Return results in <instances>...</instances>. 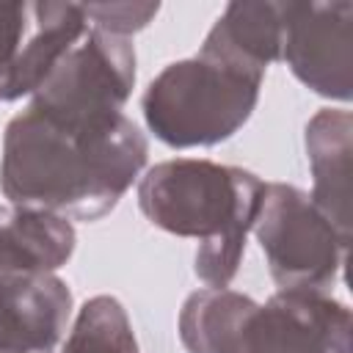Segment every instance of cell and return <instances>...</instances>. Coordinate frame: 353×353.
Listing matches in <instances>:
<instances>
[{"label":"cell","instance_id":"obj_14","mask_svg":"<svg viewBox=\"0 0 353 353\" xmlns=\"http://www.w3.org/2000/svg\"><path fill=\"white\" fill-rule=\"evenodd\" d=\"M63 353H141L124 306L110 295H94L74 317Z\"/></svg>","mask_w":353,"mask_h":353},{"label":"cell","instance_id":"obj_10","mask_svg":"<svg viewBox=\"0 0 353 353\" xmlns=\"http://www.w3.org/2000/svg\"><path fill=\"white\" fill-rule=\"evenodd\" d=\"M350 110L323 108L306 124V152L314 176L312 201L328 215L336 232L350 240V157H353Z\"/></svg>","mask_w":353,"mask_h":353},{"label":"cell","instance_id":"obj_9","mask_svg":"<svg viewBox=\"0 0 353 353\" xmlns=\"http://www.w3.org/2000/svg\"><path fill=\"white\" fill-rule=\"evenodd\" d=\"M72 292L55 273L0 276V353H55Z\"/></svg>","mask_w":353,"mask_h":353},{"label":"cell","instance_id":"obj_5","mask_svg":"<svg viewBox=\"0 0 353 353\" xmlns=\"http://www.w3.org/2000/svg\"><path fill=\"white\" fill-rule=\"evenodd\" d=\"M85 30L77 3H0V102L33 97Z\"/></svg>","mask_w":353,"mask_h":353},{"label":"cell","instance_id":"obj_3","mask_svg":"<svg viewBox=\"0 0 353 353\" xmlns=\"http://www.w3.org/2000/svg\"><path fill=\"white\" fill-rule=\"evenodd\" d=\"M265 69L204 41L199 55L168 63L143 94V119L174 149L232 138L254 113Z\"/></svg>","mask_w":353,"mask_h":353},{"label":"cell","instance_id":"obj_4","mask_svg":"<svg viewBox=\"0 0 353 353\" xmlns=\"http://www.w3.org/2000/svg\"><path fill=\"white\" fill-rule=\"evenodd\" d=\"M251 229L281 290L325 292L350 245L309 193L284 182H265Z\"/></svg>","mask_w":353,"mask_h":353},{"label":"cell","instance_id":"obj_6","mask_svg":"<svg viewBox=\"0 0 353 353\" xmlns=\"http://www.w3.org/2000/svg\"><path fill=\"white\" fill-rule=\"evenodd\" d=\"M132 85L135 50L130 39L91 28L52 66L30 102L66 113H121Z\"/></svg>","mask_w":353,"mask_h":353},{"label":"cell","instance_id":"obj_2","mask_svg":"<svg viewBox=\"0 0 353 353\" xmlns=\"http://www.w3.org/2000/svg\"><path fill=\"white\" fill-rule=\"evenodd\" d=\"M262 188L265 182L245 168L176 157L141 176L138 204L154 226L196 237V276L210 287H226L240 268Z\"/></svg>","mask_w":353,"mask_h":353},{"label":"cell","instance_id":"obj_13","mask_svg":"<svg viewBox=\"0 0 353 353\" xmlns=\"http://www.w3.org/2000/svg\"><path fill=\"white\" fill-rule=\"evenodd\" d=\"M204 41L268 69L281 58V3H229Z\"/></svg>","mask_w":353,"mask_h":353},{"label":"cell","instance_id":"obj_15","mask_svg":"<svg viewBox=\"0 0 353 353\" xmlns=\"http://www.w3.org/2000/svg\"><path fill=\"white\" fill-rule=\"evenodd\" d=\"M83 11L97 30L127 39L130 33L146 28L149 19L160 11V6L157 3H94V6H83Z\"/></svg>","mask_w":353,"mask_h":353},{"label":"cell","instance_id":"obj_8","mask_svg":"<svg viewBox=\"0 0 353 353\" xmlns=\"http://www.w3.org/2000/svg\"><path fill=\"white\" fill-rule=\"evenodd\" d=\"M350 309L325 292L281 290L251 314L240 353H350Z\"/></svg>","mask_w":353,"mask_h":353},{"label":"cell","instance_id":"obj_1","mask_svg":"<svg viewBox=\"0 0 353 353\" xmlns=\"http://www.w3.org/2000/svg\"><path fill=\"white\" fill-rule=\"evenodd\" d=\"M149 154L124 113H63L28 105L3 135L0 188L11 204L74 221L110 212Z\"/></svg>","mask_w":353,"mask_h":353},{"label":"cell","instance_id":"obj_12","mask_svg":"<svg viewBox=\"0 0 353 353\" xmlns=\"http://www.w3.org/2000/svg\"><path fill=\"white\" fill-rule=\"evenodd\" d=\"M259 303L226 287L193 292L179 312V336L190 353H240L245 325Z\"/></svg>","mask_w":353,"mask_h":353},{"label":"cell","instance_id":"obj_7","mask_svg":"<svg viewBox=\"0 0 353 353\" xmlns=\"http://www.w3.org/2000/svg\"><path fill=\"white\" fill-rule=\"evenodd\" d=\"M281 58L312 91L350 99L353 3H281Z\"/></svg>","mask_w":353,"mask_h":353},{"label":"cell","instance_id":"obj_11","mask_svg":"<svg viewBox=\"0 0 353 353\" xmlns=\"http://www.w3.org/2000/svg\"><path fill=\"white\" fill-rule=\"evenodd\" d=\"M74 251L69 218L33 210L0 207V276L6 273H52Z\"/></svg>","mask_w":353,"mask_h":353}]
</instances>
